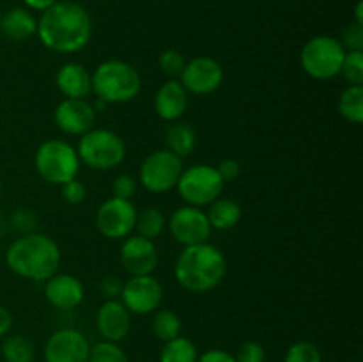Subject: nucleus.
I'll return each mask as SVG.
<instances>
[{
  "label": "nucleus",
  "mask_w": 363,
  "mask_h": 362,
  "mask_svg": "<svg viewBox=\"0 0 363 362\" xmlns=\"http://www.w3.org/2000/svg\"><path fill=\"white\" fill-rule=\"evenodd\" d=\"M35 34L45 48L55 53L82 52L92 38V18L82 4L57 0L41 13Z\"/></svg>",
  "instance_id": "1"
},
{
  "label": "nucleus",
  "mask_w": 363,
  "mask_h": 362,
  "mask_svg": "<svg viewBox=\"0 0 363 362\" xmlns=\"http://www.w3.org/2000/svg\"><path fill=\"white\" fill-rule=\"evenodd\" d=\"M62 254L53 238L43 233H27L9 245L6 263L14 275L45 283L59 272Z\"/></svg>",
  "instance_id": "2"
},
{
  "label": "nucleus",
  "mask_w": 363,
  "mask_h": 362,
  "mask_svg": "<svg viewBox=\"0 0 363 362\" xmlns=\"http://www.w3.org/2000/svg\"><path fill=\"white\" fill-rule=\"evenodd\" d=\"M227 273V259L209 241L183 247L174 265L177 284L190 293H208L220 286Z\"/></svg>",
  "instance_id": "3"
},
{
  "label": "nucleus",
  "mask_w": 363,
  "mask_h": 362,
  "mask_svg": "<svg viewBox=\"0 0 363 362\" xmlns=\"http://www.w3.org/2000/svg\"><path fill=\"white\" fill-rule=\"evenodd\" d=\"M92 92L106 105L128 103L140 94L142 78L126 60H105L91 73Z\"/></svg>",
  "instance_id": "4"
},
{
  "label": "nucleus",
  "mask_w": 363,
  "mask_h": 362,
  "mask_svg": "<svg viewBox=\"0 0 363 362\" xmlns=\"http://www.w3.org/2000/svg\"><path fill=\"white\" fill-rule=\"evenodd\" d=\"M77 155L80 163L94 170H112L126 158V144L123 138L106 128H92L78 141Z\"/></svg>",
  "instance_id": "5"
},
{
  "label": "nucleus",
  "mask_w": 363,
  "mask_h": 362,
  "mask_svg": "<svg viewBox=\"0 0 363 362\" xmlns=\"http://www.w3.org/2000/svg\"><path fill=\"white\" fill-rule=\"evenodd\" d=\"M34 163L41 180L57 187H62L67 181L78 177L80 172V158L77 149L60 138H50L43 142L35 151Z\"/></svg>",
  "instance_id": "6"
},
{
  "label": "nucleus",
  "mask_w": 363,
  "mask_h": 362,
  "mask_svg": "<svg viewBox=\"0 0 363 362\" xmlns=\"http://www.w3.org/2000/svg\"><path fill=\"white\" fill-rule=\"evenodd\" d=\"M346 48L333 35H314L300 52L301 70L314 80H332L340 75Z\"/></svg>",
  "instance_id": "7"
},
{
  "label": "nucleus",
  "mask_w": 363,
  "mask_h": 362,
  "mask_svg": "<svg viewBox=\"0 0 363 362\" xmlns=\"http://www.w3.org/2000/svg\"><path fill=\"white\" fill-rule=\"evenodd\" d=\"M223 187L225 183L220 177L216 167L206 165V163H197L190 169H183L176 185L181 199L195 208H204L211 204L215 199L222 195Z\"/></svg>",
  "instance_id": "8"
},
{
  "label": "nucleus",
  "mask_w": 363,
  "mask_h": 362,
  "mask_svg": "<svg viewBox=\"0 0 363 362\" xmlns=\"http://www.w3.org/2000/svg\"><path fill=\"white\" fill-rule=\"evenodd\" d=\"M183 172V158L169 149H156L144 158L138 169V181L151 194H165L176 188Z\"/></svg>",
  "instance_id": "9"
},
{
  "label": "nucleus",
  "mask_w": 363,
  "mask_h": 362,
  "mask_svg": "<svg viewBox=\"0 0 363 362\" xmlns=\"http://www.w3.org/2000/svg\"><path fill=\"white\" fill-rule=\"evenodd\" d=\"M137 209L126 199L110 197L96 212V227L108 240H124L135 231Z\"/></svg>",
  "instance_id": "10"
},
{
  "label": "nucleus",
  "mask_w": 363,
  "mask_h": 362,
  "mask_svg": "<svg viewBox=\"0 0 363 362\" xmlns=\"http://www.w3.org/2000/svg\"><path fill=\"white\" fill-rule=\"evenodd\" d=\"M121 302L131 314L145 316L158 311L163 302V286L155 275H135L124 283Z\"/></svg>",
  "instance_id": "11"
},
{
  "label": "nucleus",
  "mask_w": 363,
  "mask_h": 362,
  "mask_svg": "<svg viewBox=\"0 0 363 362\" xmlns=\"http://www.w3.org/2000/svg\"><path fill=\"white\" fill-rule=\"evenodd\" d=\"M169 231L174 240L183 247L190 245L206 243L211 236V226H209L208 215L202 208L184 204L174 209L169 219Z\"/></svg>",
  "instance_id": "12"
},
{
  "label": "nucleus",
  "mask_w": 363,
  "mask_h": 362,
  "mask_svg": "<svg viewBox=\"0 0 363 362\" xmlns=\"http://www.w3.org/2000/svg\"><path fill=\"white\" fill-rule=\"evenodd\" d=\"M179 82L188 94L209 96L218 91L223 84V67L216 59L208 55L188 60Z\"/></svg>",
  "instance_id": "13"
},
{
  "label": "nucleus",
  "mask_w": 363,
  "mask_h": 362,
  "mask_svg": "<svg viewBox=\"0 0 363 362\" xmlns=\"http://www.w3.org/2000/svg\"><path fill=\"white\" fill-rule=\"evenodd\" d=\"M91 344L87 337L74 329H60L46 339L45 362H87Z\"/></svg>",
  "instance_id": "14"
},
{
  "label": "nucleus",
  "mask_w": 363,
  "mask_h": 362,
  "mask_svg": "<svg viewBox=\"0 0 363 362\" xmlns=\"http://www.w3.org/2000/svg\"><path fill=\"white\" fill-rule=\"evenodd\" d=\"M96 119H98V114H96L94 105L87 99L64 98L53 112L57 128L71 137H82L91 131L92 128H96Z\"/></svg>",
  "instance_id": "15"
},
{
  "label": "nucleus",
  "mask_w": 363,
  "mask_h": 362,
  "mask_svg": "<svg viewBox=\"0 0 363 362\" xmlns=\"http://www.w3.org/2000/svg\"><path fill=\"white\" fill-rule=\"evenodd\" d=\"M119 258L123 268L131 277L151 275L158 266V248L152 240L142 238L138 234H130L124 238Z\"/></svg>",
  "instance_id": "16"
},
{
  "label": "nucleus",
  "mask_w": 363,
  "mask_h": 362,
  "mask_svg": "<svg viewBox=\"0 0 363 362\" xmlns=\"http://www.w3.org/2000/svg\"><path fill=\"white\" fill-rule=\"evenodd\" d=\"M45 298L59 311H73L84 302L85 287L78 277L57 272L45 280Z\"/></svg>",
  "instance_id": "17"
},
{
  "label": "nucleus",
  "mask_w": 363,
  "mask_h": 362,
  "mask_svg": "<svg viewBox=\"0 0 363 362\" xmlns=\"http://www.w3.org/2000/svg\"><path fill=\"white\" fill-rule=\"evenodd\" d=\"M96 327H98V332L103 341L121 343L130 334L131 312L124 307L119 298L105 300L96 314Z\"/></svg>",
  "instance_id": "18"
},
{
  "label": "nucleus",
  "mask_w": 363,
  "mask_h": 362,
  "mask_svg": "<svg viewBox=\"0 0 363 362\" xmlns=\"http://www.w3.org/2000/svg\"><path fill=\"white\" fill-rule=\"evenodd\" d=\"M155 110L160 119L176 123L188 110V92L179 80L170 78L163 82L155 94Z\"/></svg>",
  "instance_id": "19"
},
{
  "label": "nucleus",
  "mask_w": 363,
  "mask_h": 362,
  "mask_svg": "<svg viewBox=\"0 0 363 362\" xmlns=\"http://www.w3.org/2000/svg\"><path fill=\"white\" fill-rule=\"evenodd\" d=\"M55 84L64 98L87 99L92 94L91 73L78 62L62 64L55 75Z\"/></svg>",
  "instance_id": "20"
},
{
  "label": "nucleus",
  "mask_w": 363,
  "mask_h": 362,
  "mask_svg": "<svg viewBox=\"0 0 363 362\" xmlns=\"http://www.w3.org/2000/svg\"><path fill=\"white\" fill-rule=\"evenodd\" d=\"M38 32V18L27 7H13L0 16V34L13 43L30 39Z\"/></svg>",
  "instance_id": "21"
},
{
  "label": "nucleus",
  "mask_w": 363,
  "mask_h": 362,
  "mask_svg": "<svg viewBox=\"0 0 363 362\" xmlns=\"http://www.w3.org/2000/svg\"><path fill=\"white\" fill-rule=\"evenodd\" d=\"M211 229L230 231L240 224L241 220V206L233 199H227L220 195L218 199L208 206L206 212Z\"/></svg>",
  "instance_id": "22"
},
{
  "label": "nucleus",
  "mask_w": 363,
  "mask_h": 362,
  "mask_svg": "<svg viewBox=\"0 0 363 362\" xmlns=\"http://www.w3.org/2000/svg\"><path fill=\"white\" fill-rule=\"evenodd\" d=\"M165 149H169L170 153H174L179 158L191 155V151L197 146V133H195L194 128L186 123H170L169 128L165 130Z\"/></svg>",
  "instance_id": "23"
},
{
  "label": "nucleus",
  "mask_w": 363,
  "mask_h": 362,
  "mask_svg": "<svg viewBox=\"0 0 363 362\" xmlns=\"http://www.w3.org/2000/svg\"><path fill=\"white\" fill-rule=\"evenodd\" d=\"M199 351L194 341L188 337L177 336L163 343L160 351V362H197Z\"/></svg>",
  "instance_id": "24"
},
{
  "label": "nucleus",
  "mask_w": 363,
  "mask_h": 362,
  "mask_svg": "<svg viewBox=\"0 0 363 362\" xmlns=\"http://www.w3.org/2000/svg\"><path fill=\"white\" fill-rule=\"evenodd\" d=\"M337 106L344 119L360 124L363 121V85H347L340 94Z\"/></svg>",
  "instance_id": "25"
},
{
  "label": "nucleus",
  "mask_w": 363,
  "mask_h": 362,
  "mask_svg": "<svg viewBox=\"0 0 363 362\" xmlns=\"http://www.w3.org/2000/svg\"><path fill=\"white\" fill-rule=\"evenodd\" d=\"M2 357L6 362H34V343L21 334L6 337L2 343Z\"/></svg>",
  "instance_id": "26"
},
{
  "label": "nucleus",
  "mask_w": 363,
  "mask_h": 362,
  "mask_svg": "<svg viewBox=\"0 0 363 362\" xmlns=\"http://www.w3.org/2000/svg\"><path fill=\"white\" fill-rule=\"evenodd\" d=\"M167 226L165 215L158 208H145L137 213V222H135V231L138 236L147 238L155 241L160 234L163 233Z\"/></svg>",
  "instance_id": "27"
},
{
  "label": "nucleus",
  "mask_w": 363,
  "mask_h": 362,
  "mask_svg": "<svg viewBox=\"0 0 363 362\" xmlns=\"http://www.w3.org/2000/svg\"><path fill=\"white\" fill-rule=\"evenodd\" d=\"M181 327H183L181 325V318L176 312L170 311V309H158V311H155L151 329L152 334L160 341H163V343L181 336Z\"/></svg>",
  "instance_id": "28"
},
{
  "label": "nucleus",
  "mask_w": 363,
  "mask_h": 362,
  "mask_svg": "<svg viewBox=\"0 0 363 362\" xmlns=\"http://www.w3.org/2000/svg\"><path fill=\"white\" fill-rule=\"evenodd\" d=\"M87 362H128V355L124 353L119 343L99 341L94 346H91Z\"/></svg>",
  "instance_id": "29"
},
{
  "label": "nucleus",
  "mask_w": 363,
  "mask_h": 362,
  "mask_svg": "<svg viewBox=\"0 0 363 362\" xmlns=\"http://www.w3.org/2000/svg\"><path fill=\"white\" fill-rule=\"evenodd\" d=\"M340 75L350 85H363V50L346 52Z\"/></svg>",
  "instance_id": "30"
},
{
  "label": "nucleus",
  "mask_w": 363,
  "mask_h": 362,
  "mask_svg": "<svg viewBox=\"0 0 363 362\" xmlns=\"http://www.w3.org/2000/svg\"><path fill=\"white\" fill-rule=\"evenodd\" d=\"M284 362H323V355L314 343L298 341L287 348Z\"/></svg>",
  "instance_id": "31"
},
{
  "label": "nucleus",
  "mask_w": 363,
  "mask_h": 362,
  "mask_svg": "<svg viewBox=\"0 0 363 362\" xmlns=\"http://www.w3.org/2000/svg\"><path fill=\"white\" fill-rule=\"evenodd\" d=\"M158 66L162 70V73H165L167 77L176 78L183 73L184 66H186V60H184L183 53L179 50H163L158 57Z\"/></svg>",
  "instance_id": "32"
},
{
  "label": "nucleus",
  "mask_w": 363,
  "mask_h": 362,
  "mask_svg": "<svg viewBox=\"0 0 363 362\" xmlns=\"http://www.w3.org/2000/svg\"><path fill=\"white\" fill-rule=\"evenodd\" d=\"M236 362H264L266 350L259 341H245L234 355Z\"/></svg>",
  "instance_id": "33"
},
{
  "label": "nucleus",
  "mask_w": 363,
  "mask_h": 362,
  "mask_svg": "<svg viewBox=\"0 0 363 362\" xmlns=\"http://www.w3.org/2000/svg\"><path fill=\"white\" fill-rule=\"evenodd\" d=\"M60 194H62V199L67 204H82L87 197V187L78 177H74V180L67 181L60 187Z\"/></svg>",
  "instance_id": "34"
},
{
  "label": "nucleus",
  "mask_w": 363,
  "mask_h": 362,
  "mask_svg": "<svg viewBox=\"0 0 363 362\" xmlns=\"http://www.w3.org/2000/svg\"><path fill=\"white\" fill-rule=\"evenodd\" d=\"M112 192H113V197H119V199H126V201H131V197L135 195L137 192V180L130 174H121L113 180L112 183Z\"/></svg>",
  "instance_id": "35"
},
{
  "label": "nucleus",
  "mask_w": 363,
  "mask_h": 362,
  "mask_svg": "<svg viewBox=\"0 0 363 362\" xmlns=\"http://www.w3.org/2000/svg\"><path fill=\"white\" fill-rule=\"evenodd\" d=\"M342 46L346 48V52H353V50H363V25L353 21L351 25H347L346 31L342 35Z\"/></svg>",
  "instance_id": "36"
},
{
  "label": "nucleus",
  "mask_w": 363,
  "mask_h": 362,
  "mask_svg": "<svg viewBox=\"0 0 363 362\" xmlns=\"http://www.w3.org/2000/svg\"><path fill=\"white\" fill-rule=\"evenodd\" d=\"M123 279H121L119 275L110 273V275H105L101 279V283H99V291H101V295L106 300H117V298H121V293H123Z\"/></svg>",
  "instance_id": "37"
},
{
  "label": "nucleus",
  "mask_w": 363,
  "mask_h": 362,
  "mask_svg": "<svg viewBox=\"0 0 363 362\" xmlns=\"http://www.w3.org/2000/svg\"><path fill=\"white\" fill-rule=\"evenodd\" d=\"M13 226L14 229L20 231L21 234L27 233H34V226H35V215L30 212V209H23L20 208L18 212L13 213Z\"/></svg>",
  "instance_id": "38"
},
{
  "label": "nucleus",
  "mask_w": 363,
  "mask_h": 362,
  "mask_svg": "<svg viewBox=\"0 0 363 362\" xmlns=\"http://www.w3.org/2000/svg\"><path fill=\"white\" fill-rule=\"evenodd\" d=\"M216 170H218L220 177L223 180V183H229V181H234L241 172V165L238 160L234 158H223L222 162L216 165Z\"/></svg>",
  "instance_id": "39"
},
{
  "label": "nucleus",
  "mask_w": 363,
  "mask_h": 362,
  "mask_svg": "<svg viewBox=\"0 0 363 362\" xmlns=\"http://www.w3.org/2000/svg\"><path fill=\"white\" fill-rule=\"evenodd\" d=\"M197 362H236L233 353L225 350H220V348H213V350L204 351L202 355H199Z\"/></svg>",
  "instance_id": "40"
},
{
  "label": "nucleus",
  "mask_w": 363,
  "mask_h": 362,
  "mask_svg": "<svg viewBox=\"0 0 363 362\" xmlns=\"http://www.w3.org/2000/svg\"><path fill=\"white\" fill-rule=\"evenodd\" d=\"M11 327H13V314L9 312V309L0 305V337L7 336Z\"/></svg>",
  "instance_id": "41"
},
{
  "label": "nucleus",
  "mask_w": 363,
  "mask_h": 362,
  "mask_svg": "<svg viewBox=\"0 0 363 362\" xmlns=\"http://www.w3.org/2000/svg\"><path fill=\"white\" fill-rule=\"evenodd\" d=\"M25 4V7L30 11H38V13H43V11L48 9L50 6L57 2V0H21Z\"/></svg>",
  "instance_id": "42"
},
{
  "label": "nucleus",
  "mask_w": 363,
  "mask_h": 362,
  "mask_svg": "<svg viewBox=\"0 0 363 362\" xmlns=\"http://www.w3.org/2000/svg\"><path fill=\"white\" fill-rule=\"evenodd\" d=\"M354 21L363 25V2L362 0H358L357 7H354Z\"/></svg>",
  "instance_id": "43"
},
{
  "label": "nucleus",
  "mask_w": 363,
  "mask_h": 362,
  "mask_svg": "<svg viewBox=\"0 0 363 362\" xmlns=\"http://www.w3.org/2000/svg\"><path fill=\"white\" fill-rule=\"evenodd\" d=\"M0 197H2V183H0Z\"/></svg>",
  "instance_id": "44"
}]
</instances>
